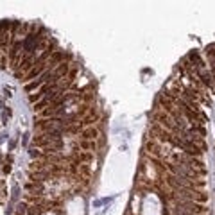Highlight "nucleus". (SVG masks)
Here are the masks:
<instances>
[{
  "label": "nucleus",
  "mask_w": 215,
  "mask_h": 215,
  "mask_svg": "<svg viewBox=\"0 0 215 215\" xmlns=\"http://www.w3.org/2000/svg\"><path fill=\"white\" fill-rule=\"evenodd\" d=\"M4 172H7V174L11 172V165H9V163H6V165H4Z\"/></svg>",
  "instance_id": "f03ea898"
},
{
  "label": "nucleus",
  "mask_w": 215,
  "mask_h": 215,
  "mask_svg": "<svg viewBox=\"0 0 215 215\" xmlns=\"http://www.w3.org/2000/svg\"><path fill=\"white\" fill-rule=\"evenodd\" d=\"M45 81L41 77H38V79H34V81H31V83H27L25 84V92H32V90H36V88H40L41 84H43Z\"/></svg>",
  "instance_id": "f257e3e1"
}]
</instances>
